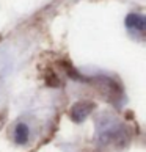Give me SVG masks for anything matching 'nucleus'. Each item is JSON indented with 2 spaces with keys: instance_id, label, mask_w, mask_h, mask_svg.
I'll return each mask as SVG.
<instances>
[{
  "instance_id": "obj_2",
  "label": "nucleus",
  "mask_w": 146,
  "mask_h": 152,
  "mask_svg": "<svg viewBox=\"0 0 146 152\" xmlns=\"http://www.w3.org/2000/svg\"><path fill=\"white\" fill-rule=\"evenodd\" d=\"M126 27L129 30H134V31H145L146 28V19L143 14H138V13H131L127 14L126 18Z\"/></svg>"
},
{
  "instance_id": "obj_1",
  "label": "nucleus",
  "mask_w": 146,
  "mask_h": 152,
  "mask_svg": "<svg viewBox=\"0 0 146 152\" xmlns=\"http://www.w3.org/2000/svg\"><path fill=\"white\" fill-rule=\"evenodd\" d=\"M93 108H94V105L91 102H77L71 108V119L74 122L85 121L88 118V115L93 111Z\"/></svg>"
},
{
  "instance_id": "obj_3",
  "label": "nucleus",
  "mask_w": 146,
  "mask_h": 152,
  "mask_svg": "<svg viewBox=\"0 0 146 152\" xmlns=\"http://www.w3.org/2000/svg\"><path fill=\"white\" fill-rule=\"evenodd\" d=\"M29 137H30V130L27 127V124H18L14 129V141L18 144H25L29 141Z\"/></svg>"
}]
</instances>
